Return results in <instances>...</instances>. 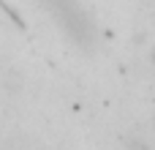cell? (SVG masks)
I'll return each mask as SVG.
<instances>
[{
	"label": "cell",
	"mask_w": 155,
	"mask_h": 150,
	"mask_svg": "<svg viewBox=\"0 0 155 150\" xmlns=\"http://www.w3.org/2000/svg\"><path fill=\"white\" fill-rule=\"evenodd\" d=\"M52 11V16L57 19V25L79 44V46H93L95 44V27L90 22V16L82 11V5L76 0H44Z\"/></svg>",
	"instance_id": "cell-1"
}]
</instances>
